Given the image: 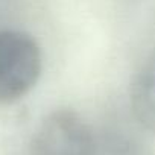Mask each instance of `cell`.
<instances>
[{
    "label": "cell",
    "instance_id": "1",
    "mask_svg": "<svg viewBox=\"0 0 155 155\" xmlns=\"http://www.w3.org/2000/svg\"><path fill=\"white\" fill-rule=\"evenodd\" d=\"M41 68L40 46L29 34L0 31V105L26 96L35 87Z\"/></svg>",
    "mask_w": 155,
    "mask_h": 155
},
{
    "label": "cell",
    "instance_id": "2",
    "mask_svg": "<svg viewBox=\"0 0 155 155\" xmlns=\"http://www.w3.org/2000/svg\"><path fill=\"white\" fill-rule=\"evenodd\" d=\"M96 129L73 110L50 113L32 137L28 155H91Z\"/></svg>",
    "mask_w": 155,
    "mask_h": 155
},
{
    "label": "cell",
    "instance_id": "3",
    "mask_svg": "<svg viewBox=\"0 0 155 155\" xmlns=\"http://www.w3.org/2000/svg\"><path fill=\"white\" fill-rule=\"evenodd\" d=\"M131 108L135 120L147 131L155 132V50L132 82Z\"/></svg>",
    "mask_w": 155,
    "mask_h": 155
},
{
    "label": "cell",
    "instance_id": "4",
    "mask_svg": "<svg viewBox=\"0 0 155 155\" xmlns=\"http://www.w3.org/2000/svg\"><path fill=\"white\" fill-rule=\"evenodd\" d=\"M91 155H144L140 143L129 134L117 129L96 131Z\"/></svg>",
    "mask_w": 155,
    "mask_h": 155
}]
</instances>
